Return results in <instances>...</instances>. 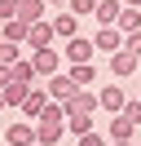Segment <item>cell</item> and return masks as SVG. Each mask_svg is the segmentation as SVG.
<instances>
[{"mask_svg": "<svg viewBox=\"0 0 141 146\" xmlns=\"http://www.w3.org/2000/svg\"><path fill=\"white\" fill-rule=\"evenodd\" d=\"M93 53H97L93 36H70L66 44H62V58H66V66H75V62H93Z\"/></svg>", "mask_w": 141, "mask_h": 146, "instance_id": "1", "label": "cell"}, {"mask_svg": "<svg viewBox=\"0 0 141 146\" xmlns=\"http://www.w3.org/2000/svg\"><path fill=\"white\" fill-rule=\"evenodd\" d=\"M62 62H66V58H62L57 49H31V66H35V75H40V80L57 75V71H62Z\"/></svg>", "mask_w": 141, "mask_h": 146, "instance_id": "2", "label": "cell"}, {"mask_svg": "<svg viewBox=\"0 0 141 146\" xmlns=\"http://www.w3.org/2000/svg\"><path fill=\"white\" fill-rule=\"evenodd\" d=\"M62 137H66V119H53V115L35 119V142H40V146H57Z\"/></svg>", "mask_w": 141, "mask_h": 146, "instance_id": "3", "label": "cell"}, {"mask_svg": "<svg viewBox=\"0 0 141 146\" xmlns=\"http://www.w3.org/2000/svg\"><path fill=\"white\" fill-rule=\"evenodd\" d=\"M44 89H49L53 102H70L79 84H75V75H70V71H57V75H49V84H44Z\"/></svg>", "mask_w": 141, "mask_h": 146, "instance_id": "4", "label": "cell"}, {"mask_svg": "<svg viewBox=\"0 0 141 146\" xmlns=\"http://www.w3.org/2000/svg\"><path fill=\"white\" fill-rule=\"evenodd\" d=\"M49 102H53V98H49V89H44V84H31V93H26V102H22L18 111H22V119H40Z\"/></svg>", "mask_w": 141, "mask_h": 146, "instance_id": "5", "label": "cell"}, {"mask_svg": "<svg viewBox=\"0 0 141 146\" xmlns=\"http://www.w3.org/2000/svg\"><path fill=\"white\" fill-rule=\"evenodd\" d=\"M53 40H57V31H53L49 18L31 22V31H26V49H53Z\"/></svg>", "mask_w": 141, "mask_h": 146, "instance_id": "6", "label": "cell"}, {"mask_svg": "<svg viewBox=\"0 0 141 146\" xmlns=\"http://www.w3.org/2000/svg\"><path fill=\"white\" fill-rule=\"evenodd\" d=\"M97 98H101V111H106V115H119L123 102H128V93H123V84L115 80V84H101V93H97Z\"/></svg>", "mask_w": 141, "mask_h": 146, "instance_id": "7", "label": "cell"}, {"mask_svg": "<svg viewBox=\"0 0 141 146\" xmlns=\"http://www.w3.org/2000/svg\"><path fill=\"white\" fill-rule=\"evenodd\" d=\"M0 137H5L9 146H31L35 142V119H18V124H9Z\"/></svg>", "mask_w": 141, "mask_h": 146, "instance_id": "8", "label": "cell"}, {"mask_svg": "<svg viewBox=\"0 0 141 146\" xmlns=\"http://www.w3.org/2000/svg\"><path fill=\"white\" fill-rule=\"evenodd\" d=\"M132 71H141V58L132 53V49L110 53V75H115V80H123V75H132Z\"/></svg>", "mask_w": 141, "mask_h": 146, "instance_id": "9", "label": "cell"}, {"mask_svg": "<svg viewBox=\"0 0 141 146\" xmlns=\"http://www.w3.org/2000/svg\"><path fill=\"white\" fill-rule=\"evenodd\" d=\"M106 137H110V142H137V124H132L128 115H110V128H106Z\"/></svg>", "mask_w": 141, "mask_h": 146, "instance_id": "10", "label": "cell"}, {"mask_svg": "<svg viewBox=\"0 0 141 146\" xmlns=\"http://www.w3.org/2000/svg\"><path fill=\"white\" fill-rule=\"evenodd\" d=\"M93 44H97V53H119V49H123V31L119 27H101L93 36Z\"/></svg>", "mask_w": 141, "mask_h": 146, "instance_id": "11", "label": "cell"}, {"mask_svg": "<svg viewBox=\"0 0 141 146\" xmlns=\"http://www.w3.org/2000/svg\"><path fill=\"white\" fill-rule=\"evenodd\" d=\"M119 13H123V0H97V13H93V18L101 22V27H115Z\"/></svg>", "mask_w": 141, "mask_h": 146, "instance_id": "12", "label": "cell"}, {"mask_svg": "<svg viewBox=\"0 0 141 146\" xmlns=\"http://www.w3.org/2000/svg\"><path fill=\"white\" fill-rule=\"evenodd\" d=\"M66 133H70V137L93 133V111H70V115H66Z\"/></svg>", "mask_w": 141, "mask_h": 146, "instance_id": "13", "label": "cell"}, {"mask_svg": "<svg viewBox=\"0 0 141 146\" xmlns=\"http://www.w3.org/2000/svg\"><path fill=\"white\" fill-rule=\"evenodd\" d=\"M26 31H31V22H22V18L0 22V40H13V44H26Z\"/></svg>", "mask_w": 141, "mask_h": 146, "instance_id": "14", "label": "cell"}, {"mask_svg": "<svg viewBox=\"0 0 141 146\" xmlns=\"http://www.w3.org/2000/svg\"><path fill=\"white\" fill-rule=\"evenodd\" d=\"M53 31H57V36L62 40H70V36H79V18H75V13H57V18H53Z\"/></svg>", "mask_w": 141, "mask_h": 146, "instance_id": "15", "label": "cell"}, {"mask_svg": "<svg viewBox=\"0 0 141 146\" xmlns=\"http://www.w3.org/2000/svg\"><path fill=\"white\" fill-rule=\"evenodd\" d=\"M44 9H49L44 0H18V18H22V22H40Z\"/></svg>", "mask_w": 141, "mask_h": 146, "instance_id": "16", "label": "cell"}, {"mask_svg": "<svg viewBox=\"0 0 141 146\" xmlns=\"http://www.w3.org/2000/svg\"><path fill=\"white\" fill-rule=\"evenodd\" d=\"M115 27H119L123 36H128V31H141V9H128V5H123V13H119Z\"/></svg>", "mask_w": 141, "mask_h": 146, "instance_id": "17", "label": "cell"}, {"mask_svg": "<svg viewBox=\"0 0 141 146\" xmlns=\"http://www.w3.org/2000/svg\"><path fill=\"white\" fill-rule=\"evenodd\" d=\"M26 93H31V84H5V102H9V106H22V102H26Z\"/></svg>", "mask_w": 141, "mask_h": 146, "instance_id": "18", "label": "cell"}, {"mask_svg": "<svg viewBox=\"0 0 141 146\" xmlns=\"http://www.w3.org/2000/svg\"><path fill=\"white\" fill-rule=\"evenodd\" d=\"M70 75H75L79 89H88V84H93V75H97V66H93V62H75V66H70Z\"/></svg>", "mask_w": 141, "mask_h": 146, "instance_id": "19", "label": "cell"}, {"mask_svg": "<svg viewBox=\"0 0 141 146\" xmlns=\"http://www.w3.org/2000/svg\"><path fill=\"white\" fill-rule=\"evenodd\" d=\"M66 9L75 18H88V13H97V0H66Z\"/></svg>", "mask_w": 141, "mask_h": 146, "instance_id": "20", "label": "cell"}, {"mask_svg": "<svg viewBox=\"0 0 141 146\" xmlns=\"http://www.w3.org/2000/svg\"><path fill=\"white\" fill-rule=\"evenodd\" d=\"M75 146H110V137H101L93 128V133H84V137H75Z\"/></svg>", "mask_w": 141, "mask_h": 146, "instance_id": "21", "label": "cell"}, {"mask_svg": "<svg viewBox=\"0 0 141 146\" xmlns=\"http://www.w3.org/2000/svg\"><path fill=\"white\" fill-rule=\"evenodd\" d=\"M9 18H18V0H0V22H9Z\"/></svg>", "mask_w": 141, "mask_h": 146, "instance_id": "22", "label": "cell"}, {"mask_svg": "<svg viewBox=\"0 0 141 146\" xmlns=\"http://www.w3.org/2000/svg\"><path fill=\"white\" fill-rule=\"evenodd\" d=\"M123 115H128V119H132V124H137V128H141V102H123Z\"/></svg>", "mask_w": 141, "mask_h": 146, "instance_id": "23", "label": "cell"}, {"mask_svg": "<svg viewBox=\"0 0 141 146\" xmlns=\"http://www.w3.org/2000/svg\"><path fill=\"white\" fill-rule=\"evenodd\" d=\"M123 49H132V53L141 58V31H128V36H123Z\"/></svg>", "mask_w": 141, "mask_h": 146, "instance_id": "24", "label": "cell"}, {"mask_svg": "<svg viewBox=\"0 0 141 146\" xmlns=\"http://www.w3.org/2000/svg\"><path fill=\"white\" fill-rule=\"evenodd\" d=\"M5 84H13V75H9V62H0V89Z\"/></svg>", "mask_w": 141, "mask_h": 146, "instance_id": "25", "label": "cell"}, {"mask_svg": "<svg viewBox=\"0 0 141 146\" xmlns=\"http://www.w3.org/2000/svg\"><path fill=\"white\" fill-rule=\"evenodd\" d=\"M123 5H128V9H141V0H123Z\"/></svg>", "mask_w": 141, "mask_h": 146, "instance_id": "26", "label": "cell"}, {"mask_svg": "<svg viewBox=\"0 0 141 146\" xmlns=\"http://www.w3.org/2000/svg\"><path fill=\"white\" fill-rule=\"evenodd\" d=\"M5 106H9V102H5V89H0V111H5Z\"/></svg>", "mask_w": 141, "mask_h": 146, "instance_id": "27", "label": "cell"}, {"mask_svg": "<svg viewBox=\"0 0 141 146\" xmlns=\"http://www.w3.org/2000/svg\"><path fill=\"white\" fill-rule=\"evenodd\" d=\"M110 146H137V142H110Z\"/></svg>", "mask_w": 141, "mask_h": 146, "instance_id": "28", "label": "cell"}, {"mask_svg": "<svg viewBox=\"0 0 141 146\" xmlns=\"http://www.w3.org/2000/svg\"><path fill=\"white\" fill-rule=\"evenodd\" d=\"M44 5H62V0H44Z\"/></svg>", "mask_w": 141, "mask_h": 146, "instance_id": "29", "label": "cell"}, {"mask_svg": "<svg viewBox=\"0 0 141 146\" xmlns=\"http://www.w3.org/2000/svg\"><path fill=\"white\" fill-rule=\"evenodd\" d=\"M0 146H9V142H0Z\"/></svg>", "mask_w": 141, "mask_h": 146, "instance_id": "30", "label": "cell"}, {"mask_svg": "<svg viewBox=\"0 0 141 146\" xmlns=\"http://www.w3.org/2000/svg\"><path fill=\"white\" fill-rule=\"evenodd\" d=\"M31 146H40V142H31Z\"/></svg>", "mask_w": 141, "mask_h": 146, "instance_id": "31", "label": "cell"}, {"mask_svg": "<svg viewBox=\"0 0 141 146\" xmlns=\"http://www.w3.org/2000/svg\"><path fill=\"white\" fill-rule=\"evenodd\" d=\"M137 137H141V133H137Z\"/></svg>", "mask_w": 141, "mask_h": 146, "instance_id": "32", "label": "cell"}]
</instances>
